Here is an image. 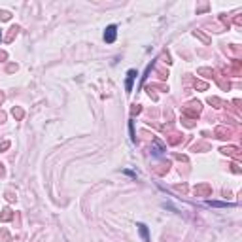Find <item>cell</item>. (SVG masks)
Returning a JSON list of instances; mask_svg holds the SVG:
<instances>
[{
	"instance_id": "1",
	"label": "cell",
	"mask_w": 242,
	"mask_h": 242,
	"mask_svg": "<svg viewBox=\"0 0 242 242\" xmlns=\"http://www.w3.org/2000/svg\"><path fill=\"white\" fill-rule=\"evenodd\" d=\"M201 112V102H189L187 104V108L183 110V113H186V116H197V113Z\"/></svg>"
},
{
	"instance_id": "15",
	"label": "cell",
	"mask_w": 242,
	"mask_h": 242,
	"mask_svg": "<svg viewBox=\"0 0 242 242\" xmlns=\"http://www.w3.org/2000/svg\"><path fill=\"white\" fill-rule=\"evenodd\" d=\"M4 174H6V170H4V165L0 163V176H4Z\"/></svg>"
},
{
	"instance_id": "17",
	"label": "cell",
	"mask_w": 242,
	"mask_h": 242,
	"mask_svg": "<svg viewBox=\"0 0 242 242\" xmlns=\"http://www.w3.org/2000/svg\"><path fill=\"white\" fill-rule=\"evenodd\" d=\"M2 100H4V93H0V104H2Z\"/></svg>"
},
{
	"instance_id": "6",
	"label": "cell",
	"mask_w": 242,
	"mask_h": 242,
	"mask_svg": "<svg viewBox=\"0 0 242 242\" xmlns=\"http://www.w3.org/2000/svg\"><path fill=\"white\" fill-rule=\"evenodd\" d=\"M17 32H19V27H17V25H15V27H11V28H10V34L6 36V42H11V40H13V36H17Z\"/></svg>"
},
{
	"instance_id": "2",
	"label": "cell",
	"mask_w": 242,
	"mask_h": 242,
	"mask_svg": "<svg viewBox=\"0 0 242 242\" xmlns=\"http://www.w3.org/2000/svg\"><path fill=\"white\" fill-rule=\"evenodd\" d=\"M104 40H106V42H110V44H112L113 40H116V27H108V28H106Z\"/></svg>"
},
{
	"instance_id": "9",
	"label": "cell",
	"mask_w": 242,
	"mask_h": 242,
	"mask_svg": "<svg viewBox=\"0 0 242 242\" xmlns=\"http://www.w3.org/2000/svg\"><path fill=\"white\" fill-rule=\"evenodd\" d=\"M6 199H8L10 202H13L15 201V193H13V191H6Z\"/></svg>"
},
{
	"instance_id": "12",
	"label": "cell",
	"mask_w": 242,
	"mask_h": 242,
	"mask_svg": "<svg viewBox=\"0 0 242 242\" xmlns=\"http://www.w3.org/2000/svg\"><path fill=\"white\" fill-rule=\"evenodd\" d=\"M8 148H10V142H2V144H0V149H2V151L8 149Z\"/></svg>"
},
{
	"instance_id": "8",
	"label": "cell",
	"mask_w": 242,
	"mask_h": 242,
	"mask_svg": "<svg viewBox=\"0 0 242 242\" xmlns=\"http://www.w3.org/2000/svg\"><path fill=\"white\" fill-rule=\"evenodd\" d=\"M11 116L15 117V119H23V116H25V112L21 110V108H13V110H11Z\"/></svg>"
},
{
	"instance_id": "4",
	"label": "cell",
	"mask_w": 242,
	"mask_h": 242,
	"mask_svg": "<svg viewBox=\"0 0 242 242\" xmlns=\"http://www.w3.org/2000/svg\"><path fill=\"white\" fill-rule=\"evenodd\" d=\"M208 193H210V186H206V183L195 187V195H208Z\"/></svg>"
},
{
	"instance_id": "3",
	"label": "cell",
	"mask_w": 242,
	"mask_h": 242,
	"mask_svg": "<svg viewBox=\"0 0 242 242\" xmlns=\"http://www.w3.org/2000/svg\"><path fill=\"white\" fill-rule=\"evenodd\" d=\"M13 218V212L10 208H4L2 214H0V221H10V219Z\"/></svg>"
},
{
	"instance_id": "11",
	"label": "cell",
	"mask_w": 242,
	"mask_h": 242,
	"mask_svg": "<svg viewBox=\"0 0 242 242\" xmlns=\"http://www.w3.org/2000/svg\"><path fill=\"white\" fill-rule=\"evenodd\" d=\"M195 87H197V89H206V83H202V81H195Z\"/></svg>"
},
{
	"instance_id": "14",
	"label": "cell",
	"mask_w": 242,
	"mask_h": 242,
	"mask_svg": "<svg viewBox=\"0 0 242 242\" xmlns=\"http://www.w3.org/2000/svg\"><path fill=\"white\" fill-rule=\"evenodd\" d=\"M6 57H8V55H6V51H0V61H6Z\"/></svg>"
},
{
	"instance_id": "5",
	"label": "cell",
	"mask_w": 242,
	"mask_h": 242,
	"mask_svg": "<svg viewBox=\"0 0 242 242\" xmlns=\"http://www.w3.org/2000/svg\"><path fill=\"white\" fill-rule=\"evenodd\" d=\"M127 76H129V78H127V91H131V89H132V80H134V76H136V72H134V70H131Z\"/></svg>"
},
{
	"instance_id": "10",
	"label": "cell",
	"mask_w": 242,
	"mask_h": 242,
	"mask_svg": "<svg viewBox=\"0 0 242 242\" xmlns=\"http://www.w3.org/2000/svg\"><path fill=\"white\" fill-rule=\"evenodd\" d=\"M11 15H10V11H0V19H2V21H8Z\"/></svg>"
},
{
	"instance_id": "7",
	"label": "cell",
	"mask_w": 242,
	"mask_h": 242,
	"mask_svg": "<svg viewBox=\"0 0 242 242\" xmlns=\"http://www.w3.org/2000/svg\"><path fill=\"white\" fill-rule=\"evenodd\" d=\"M0 242H11V237L6 229H0Z\"/></svg>"
},
{
	"instance_id": "18",
	"label": "cell",
	"mask_w": 242,
	"mask_h": 242,
	"mask_svg": "<svg viewBox=\"0 0 242 242\" xmlns=\"http://www.w3.org/2000/svg\"><path fill=\"white\" fill-rule=\"evenodd\" d=\"M0 38H2V34H0Z\"/></svg>"
},
{
	"instance_id": "13",
	"label": "cell",
	"mask_w": 242,
	"mask_h": 242,
	"mask_svg": "<svg viewBox=\"0 0 242 242\" xmlns=\"http://www.w3.org/2000/svg\"><path fill=\"white\" fill-rule=\"evenodd\" d=\"M15 70H17V65H10L8 66V72H15Z\"/></svg>"
},
{
	"instance_id": "16",
	"label": "cell",
	"mask_w": 242,
	"mask_h": 242,
	"mask_svg": "<svg viewBox=\"0 0 242 242\" xmlns=\"http://www.w3.org/2000/svg\"><path fill=\"white\" fill-rule=\"evenodd\" d=\"M4 119H6V113H4V112H0V123H2Z\"/></svg>"
}]
</instances>
